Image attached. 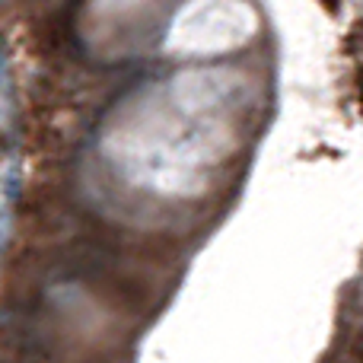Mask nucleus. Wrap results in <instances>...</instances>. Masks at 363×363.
Segmentation results:
<instances>
[{
    "instance_id": "obj_1",
    "label": "nucleus",
    "mask_w": 363,
    "mask_h": 363,
    "mask_svg": "<svg viewBox=\"0 0 363 363\" xmlns=\"http://www.w3.org/2000/svg\"><path fill=\"white\" fill-rule=\"evenodd\" d=\"M242 89L236 70H182L115 115L106 153L138 188L163 198L201 194L236 147Z\"/></svg>"
},
{
    "instance_id": "obj_2",
    "label": "nucleus",
    "mask_w": 363,
    "mask_h": 363,
    "mask_svg": "<svg viewBox=\"0 0 363 363\" xmlns=\"http://www.w3.org/2000/svg\"><path fill=\"white\" fill-rule=\"evenodd\" d=\"M258 29L249 4H188L172 19L163 48L179 57L223 55L252 38Z\"/></svg>"
}]
</instances>
